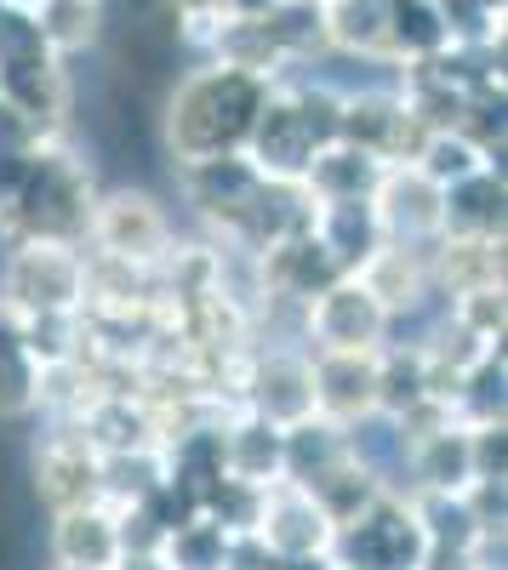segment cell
I'll use <instances>...</instances> for the list:
<instances>
[{
    "mask_svg": "<svg viewBox=\"0 0 508 570\" xmlns=\"http://www.w3.org/2000/svg\"><path fill=\"white\" fill-rule=\"evenodd\" d=\"M268 86L274 80L246 75V69L201 63L172 91V109H166V142H172L177 166L217 160V155H246V137L263 115Z\"/></svg>",
    "mask_w": 508,
    "mask_h": 570,
    "instance_id": "1",
    "label": "cell"
},
{
    "mask_svg": "<svg viewBox=\"0 0 508 570\" xmlns=\"http://www.w3.org/2000/svg\"><path fill=\"white\" fill-rule=\"evenodd\" d=\"M98 188H91L86 166L63 149V142H40L23 166V183L12 188V200L0 206V234L12 246L52 240V246H80Z\"/></svg>",
    "mask_w": 508,
    "mask_h": 570,
    "instance_id": "2",
    "label": "cell"
},
{
    "mask_svg": "<svg viewBox=\"0 0 508 570\" xmlns=\"http://www.w3.org/2000/svg\"><path fill=\"white\" fill-rule=\"evenodd\" d=\"M338 104L343 91L320 86V80H292L281 75L263 98V115L246 137V160L263 177H281V183H303L309 160L320 149L338 142Z\"/></svg>",
    "mask_w": 508,
    "mask_h": 570,
    "instance_id": "3",
    "label": "cell"
},
{
    "mask_svg": "<svg viewBox=\"0 0 508 570\" xmlns=\"http://www.w3.org/2000/svg\"><path fill=\"white\" fill-rule=\"evenodd\" d=\"M326 559L338 570H418L423 559V525L411 513V497L389 485L365 513H354L349 525L332 531Z\"/></svg>",
    "mask_w": 508,
    "mask_h": 570,
    "instance_id": "4",
    "label": "cell"
},
{
    "mask_svg": "<svg viewBox=\"0 0 508 570\" xmlns=\"http://www.w3.org/2000/svg\"><path fill=\"white\" fill-rule=\"evenodd\" d=\"M297 331L309 354H378L394 337V320L378 308V297L354 274H343L297 308Z\"/></svg>",
    "mask_w": 508,
    "mask_h": 570,
    "instance_id": "5",
    "label": "cell"
},
{
    "mask_svg": "<svg viewBox=\"0 0 508 570\" xmlns=\"http://www.w3.org/2000/svg\"><path fill=\"white\" fill-rule=\"evenodd\" d=\"M235 400L246 416L268 422V428H292L303 416H314V394H309V348L303 343H257L241 365Z\"/></svg>",
    "mask_w": 508,
    "mask_h": 570,
    "instance_id": "6",
    "label": "cell"
},
{
    "mask_svg": "<svg viewBox=\"0 0 508 570\" xmlns=\"http://www.w3.org/2000/svg\"><path fill=\"white\" fill-rule=\"evenodd\" d=\"M86 252L131 263V268H160V257L177 246L172 240V223L149 195H131V188H115V195H98L86 223Z\"/></svg>",
    "mask_w": 508,
    "mask_h": 570,
    "instance_id": "7",
    "label": "cell"
},
{
    "mask_svg": "<svg viewBox=\"0 0 508 570\" xmlns=\"http://www.w3.org/2000/svg\"><path fill=\"white\" fill-rule=\"evenodd\" d=\"M0 303H12L18 314H75L80 308V246H52V240L12 246Z\"/></svg>",
    "mask_w": 508,
    "mask_h": 570,
    "instance_id": "8",
    "label": "cell"
},
{
    "mask_svg": "<svg viewBox=\"0 0 508 570\" xmlns=\"http://www.w3.org/2000/svg\"><path fill=\"white\" fill-rule=\"evenodd\" d=\"M423 126L400 104V91H343L338 104V142L372 155L383 166H411L423 149Z\"/></svg>",
    "mask_w": 508,
    "mask_h": 570,
    "instance_id": "9",
    "label": "cell"
},
{
    "mask_svg": "<svg viewBox=\"0 0 508 570\" xmlns=\"http://www.w3.org/2000/svg\"><path fill=\"white\" fill-rule=\"evenodd\" d=\"M35 485L46 508H86L104 497V451L86 440V428L69 416H52V434L35 445Z\"/></svg>",
    "mask_w": 508,
    "mask_h": 570,
    "instance_id": "10",
    "label": "cell"
},
{
    "mask_svg": "<svg viewBox=\"0 0 508 570\" xmlns=\"http://www.w3.org/2000/svg\"><path fill=\"white\" fill-rule=\"evenodd\" d=\"M372 212H378L383 240L429 252V246L440 240L446 188H434L418 166H383V177H378V188H372Z\"/></svg>",
    "mask_w": 508,
    "mask_h": 570,
    "instance_id": "11",
    "label": "cell"
},
{
    "mask_svg": "<svg viewBox=\"0 0 508 570\" xmlns=\"http://www.w3.org/2000/svg\"><path fill=\"white\" fill-rule=\"evenodd\" d=\"M252 537H257L274 559H326V548H332V519L320 513V502H314L303 485L274 480V485H263Z\"/></svg>",
    "mask_w": 508,
    "mask_h": 570,
    "instance_id": "12",
    "label": "cell"
},
{
    "mask_svg": "<svg viewBox=\"0 0 508 570\" xmlns=\"http://www.w3.org/2000/svg\"><path fill=\"white\" fill-rule=\"evenodd\" d=\"M314 416L338 428H365L378 416V354H309Z\"/></svg>",
    "mask_w": 508,
    "mask_h": 570,
    "instance_id": "13",
    "label": "cell"
},
{
    "mask_svg": "<svg viewBox=\"0 0 508 570\" xmlns=\"http://www.w3.org/2000/svg\"><path fill=\"white\" fill-rule=\"evenodd\" d=\"M257 188H263V171L246 155H217V160L183 166V195H189L195 217L217 234V240L246 217V206L257 200Z\"/></svg>",
    "mask_w": 508,
    "mask_h": 570,
    "instance_id": "14",
    "label": "cell"
},
{
    "mask_svg": "<svg viewBox=\"0 0 508 570\" xmlns=\"http://www.w3.org/2000/svg\"><path fill=\"white\" fill-rule=\"evenodd\" d=\"M354 279L365 285V292L378 297V308L400 325V320H411L434 292H429V252H418V246H394V240H383L372 257H365L360 268H354Z\"/></svg>",
    "mask_w": 508,
    "mask_h": 570,
    "instance_id": "15",
    "label": "cell"
},
{
    "mask_svg": "<svg viewBox=\"0 0 508 570\" xmlns=\"http://www.w3.org/2000/svg\"><path fill=\"white\" fill-rule=\"evenodd\" d=\"M440 240H502V166H486L446 188Z\"/></svg>",
    "mask_w": 508,
    "mask_h": 570,
    "instance_id": "16",
    "label": "cell"
},
{
    "mask_svg": "<svg viewBox=\"0 0 508 570\" xmlns=\"http://www.w3.org/2000/svg\"><path fill=\"white\" fill-rule=\"evenodd\" d=\"M52 553H58V564L109 570V564L120 559V525H115V508L86 502V508H63V513H52Z\"/></svg>",
    "mask_w": 508,
    "mask_h": 570,
    "instance_id": "17",
    "label": "cell"
},
{
    "mask_svg": "<svg viewBox=\"0 0 508 570\" xmlns=\"http://www.w3.org/2000/svg\"><path fill=\"white\" fill-rule=\"evenodd\" d=\"M502 285V240H434L429 246V292L440 303Z\"/></svg>",
    "mask_w": 508,
    "mask_h": 570,
    "instance_id": "18",
    "label": "cell"
},
{
    "mask_svg": "<svg viewBox=\"0 0 508 570\" xmlns=\"http://www.w3.org/2000/svg\"><path fill=\"white\" fill-rule=\"evenodd\" d=\"M406 473H411V485H406V491H434V497H457L463 485H475L469 428H463V422H451V428H440L434 440L411 445V451H406Z\"/></svg>",
    "mask_w": 508,
    "mask_h": 570,
    "instance_id": "19",
    "label": "cell"
},
{
    "mask_svg": "<svg viewBox=\"0 0 508 570\" xmlns=\"http://www.w3.org/2000/svg\"><path fill=\"white\" fill-rule=\"evenodd\" d=\"M314 240L332 252V263L343 274H354L365 257L383 246L372 200H326V206H314Z\"/></svg>",
    "mask_w": 508,
    "mask_h": 570,
    "instance_id": "20",
    "label": "cell"
},
{
    "mask_svg": "<svg viewBox=\"0 0 508 570\" xmlns=\"http://www.w3.org/2000/svg\"><path fill=\"white\" fill-rule=\"evenodd\" d=\"M378 177H383V160L349 149V142H332V149H320L309 160L303 188H309L314 206H326V200H372Z\"/></svg>",
    "mask_w": 508,
    "mask_h": 570,
    "instance_id": "21",
    "label": "cell"
},
{
    "mask_svg": "<svg viewBox=\"0 0 508 570\" xmlns=\"http://www.w3.org/2000/svg\"><path fill=\"white\" fill-rule=\"evenodd\" d=\"M40 411V365L23 337V314L0 303V416H35Z\"/></svg>",
    "mask_w": 508,
    "mask_h": 570,
    "instance_id": "22",
    "label": "cell"
},
{
    "mask_svg": "<svg viewBox=\"0 0 508 570\" xmlns=\"http://www.w3.org/2000/svg\"><path fill=\"white\" fill-rule=\"evenodd\" d=\"M223 468L228 480H246V485H274L281 480V428H268L257 416H228L223 422Z\"/></svg>",
    "mask_w": 508,
    "mask_h": 570,
    "instance_id": "23",
    "label": "cell"
},
{
    "mask_svg": "<svg viewBox=\"0 0 508 570\" xmlns=\"http://www.w3.org/2000/svg\"><path fill=\"white\" fill-rule=\"evenodd\" d=\"M257 29H263L268 52L281 58V69H286V75H292V69H303L309 58H320V52H332V46H326V12L309 7V0H281L274 12H263V18H257Z\"/></svg>",
    "mask_w": 508,
    "mask_h": 570,
    "instance_id": "24",
    "label": "cell"
},
{
    "mask_svg": "<svg viewBox=\"0 0 508 570\" xmlns=\"http://www.w3.org/2000/svg\"><path fill=\"white\" fill-rule=\"evenodd\" d=\"M326 46L349 58L389 63V0H326Z\"/></svg>",
    "mask_w": 508,
    "mask_h": 570,
    "instance_id": "25",
    "label": "cell"
},
{
    "mask_svg": "<svg viewBox=\"0 0 508 570\" xmlns=\"http://www.w3.org/2000/svg\"><path fill=\"white\" fill-rule=\"evenodd\" d=\"M446 23L434 12V0H389V63H423L446 52Z\"/></svg>",
    "mask_w": 508,
    "mask_h": 570,
    "instance_id": "26",
    "label": "cell"
},
{
    "mask_svg": "<svg viewBox=\"0 0 508 570\" xmlns=\"http://www.w3.org/2000/svg\"><path fill=\"white\" fill-rule=\"evenodd\" d=\"M46 52L52 58H69V52H86L98 40V23H104V0H40L29 12Z\"/></svg>",
    "mask_w": 508,
    "mask_h": 570,
    "instance_id": "27",
    "label": "cell"
},
{
    "mask_svg": "<svg viewBox=\"0 0 508 570\" xmlns=\"http://www.w3.org/2000/svg\"><path fill=\"white\" fill-rule=\"evenodd\" d=\"M411 166H418L434 188H451V183H463V177H475V171H486V166H497V160H491L486 149H475L469 137H457V131H429Z\"/></svg>",
    "mask_w": 508,
    "mask_h": 570,
    "instance_id": "28",
    "label": "cell"
},
{
    "mask_svg": "<svg viewBox=\"0 0 508 570\" xmlns=\"http://www.w3.org/2000/svg\"><path fill=\"white\" fill-rule=\"evenodd\" d=\"M160 559H166L172 570H223V559H228V531L212 525L206 513H195L189 525H177V531L160 542Z\"/></svg>",
    "mask_w": 508,
    "mask_h": 570,
    "instance_id": "29",
    "label": "cell"
},
{
    "mask_svg": "<svg viewBox=\"0 0 508 570\" xmlns=\"http://www.w3.org/2000/svg\"><path fill=\"white\" fill-rule=\"evenodd\" d=\"M446 314L469 331L475 343H502V285H480V292H463V297H451Z\"/></svg>",
    "mask_w": 508,
    "mask_h": 570,
    "instance_id": "30",
    "label": "cell"
},
{
    "mask_svg": "<svg viewBox=\"0 0 508 570\" xmlns=\"http://www.w3.org/2000/svg\"><path fill=\"white\" fill-rule=\"evenodd\" d=\"M63 131H46L29 115H18L12 104H0V155H35L40 142H58Z\"/></svg>",
    "mask_w": 508,
    "mask_h": 570,
    "instance_id": "31",
    "label": "cell"
},
{
    "mask_svg": "<svg viewBox=\"0 0 508 570\" xmlns=\"http://www.w3.org/2000/svg\"><path fill=\"white\" fill-rule=\"evenodd\" d=\"M274 564H281V559H274L252 531H246V537H228V559H223V570H274Z\"/></svg>",
    "mask_w": 508,
    "mask_h": 570,
    "instance_id": "32",
    "label": "cell"
},
{
    "mask_svg": "<svg viewBox=\"0 0 508 570\" xmlns=\"http://www.w3.org/2000/svg\"><path fill=\"white\" fill-rule=\"evenodd\" d=\"M177 18H201V23H223V0H172Z\"/></svg>",
    "mask_w": 508,
    "mask_h": 570,
    "instance_id": "33",
    "label": "cell"
},
{
    "mask_svg": "<svg viewBox=\"0 0 508 570\" xmlns=\"http://www.w3.org/2000/svg\"><path fill=\"white\" fill-rule=\"evenodd\" d=\"M281 0H223V23H235V18H263L274 12Z\"/></svg>",
    "mask_w": 508,
    "mask_h": 570,
    "instance_id": "34",
    "label": "cell"
},
{
    "mask_svg": "<svg viewBox=\"0 0 508 570\" xmlns=\"http://www.w3.org/2000/svg\"><path fill=\"white\" fill-rule=\"evenodd\" d=\"M109 570H172V564H166L160 553H120Z\"/></svg>",
    "mask_w": 508,
    "mask_h": 570,
    "instance_id": "35",
    "label": "cell"
},
{
    "mask_svg": "<svg viewBox=\"0 0 508 570\" xmlns=\"http://www.w3.org/2000/svg\"><path fill=\"white\" fill-rule=\"evenodd\" d=\"M274 570H326V559H281Z\"/></svg>",
    "mask_w": 508,
    "mask_h": 570,
    "instance_id": "36",
    "label": "cell"
},
{
    "mask_svg": "<svg viewBox=\"0 0 508 570\" xmlns=\"http://www.w3.org/2000/svg\"><path fill=\"white\" fill-rule=\"evenodd\" d=\"M7 7H18V12H35V7H40V0H7Z\"/></svg>",
    "mask_w": 508,
    "mask_h": 570,
    "instance_id": "37",
    "label": "cell"
},
{
    "mask_svg": "<svg viewBox=\"0 0 508 570\" xmlns=\"http://www.w3.org/2000/svg\"><path fill=\"white\" fill-rule=\"evenodd\" d=\"M12 12H18V7H7V0H0V29H7V18H12Z\"/></svg>",
    "mask_w": 508,
    "mask_h": 570,
    "instance_id": "38",
    "label": "cell"
},
{
    "mask_svg": "<svg viewBox=\"0 0 508 570\" xmlns=\"http://www.w3.org/2000/svg\"><path fill=\"white\" fill-rule=\"evenodd\" d=\"M480 7H486V12H502V0H480Z\"/></svg>",
    "mask_w": 508,
    "mask_h": 570,
    "instance_id": "39",
    "label": "cell"
},
{
    "mask_svg": "<svg viewBox=\"0 0 508 570\" xmlns=\"http://www.w3.org/2000/svg\"><path fill=\"white\" fill-rule=\"evenodd\" d=\"M480 570H502V564H480Z\"/></svg>",
    "mask_w": 508,
    "mask_h": 570,
    "instance_id": "40",
    "label": "cell"
},
{
    "mask_svg": "<svg viewBox=\"0 0 508 570\" xmlns=\"http://www.w3.org/2000/svg\"><path fill=\"white\" fill-rule=\"evenodd\" d=\"M58 570H80V564H58Z\"/></svg>",
    "mask_w": 508,
    "mask_h": 570,
    "instance_id": "41",
    "label": "cell"
},
{
    "mask_svg": "<svg viewBox=\"0 0 508 570\" xmlns=\"http://www.w3.org/2000/svg\"><path fill=\"white\" fill-rule=\"evenodd\" d=\"M309 7H326V0H309Z\"/></svg>",
    "mask_w": 508,
    "mask_h": 570,
    "instance_id": "42",
    "label": "cell"
}]
</instances>
